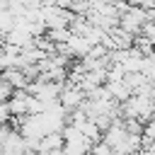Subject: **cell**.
<instances>
[{
	"label": "cell",
	"mask_w": 155,
	"mask_h": 155,
	"mask_svg": "<svg viewBox=\"0 0 155 155\" xmlns=\"http://www.w3.org/2000/svg\"><path fill=\"white\" fill-rule=\"evenodd\" d=\"M15 92H17V90H15V87H12L10 82L0 80V99H2V102H10V99L15 97Z\"/></svg>",
	"instance_id": "6da1fadb"
},
{
	"label": "cell",
	"mask_w": 155,
	"mask_h": 155,
	"mask_svg": "<svg viewBox=\"0 0 155 155\" xmlns=\"http://www.w3.org/2000/svg\"><path fill=\"white\" fill-rule=\"evenodd\" d=\"M92 155H114V150H111V148L102 140V143H97V145L92 148Z\"/></svg>",
	"instance_id": "7a4b0ae2"
}]
</instances>
